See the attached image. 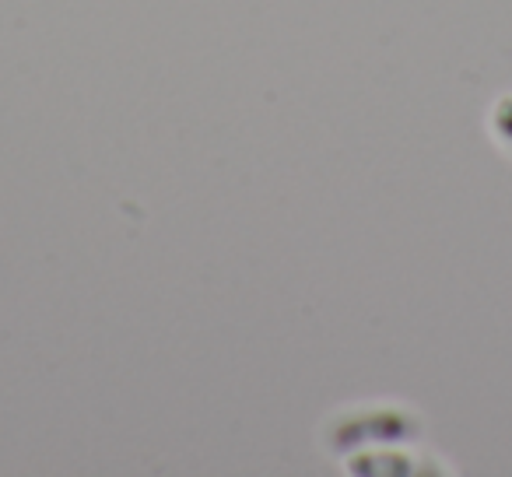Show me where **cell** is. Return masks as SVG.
<instances>
[{
    "label": "cell",
    "mask_w": 512,
    "mask_h": 477,
    "mask_svg": "<svg viewBox=\"0 0 512 477\" xmlns=\"http://www.w3.org/2000/svg\"><path fill=\"white\" fill-rule=\"evenodd\" d=\"M491 134L512 155V95H502L491 109Z\"/></svg>",
    "instance_id": "7a4b0ae2"
},
{
    "label": "cell",
    "mask_w": 512,
    "mask_h": 477,
    "mask_svg": "<svg viewBox=\"0 0 512 477\" xmlns=\"http://www.w3.org/2000/svg\"><path fill=\"white\" fill-rule=\"evenodd\" d=\"M418 432V418H411L407 411H393V407H372V411H358L341 418L337 435L330 446L334 449H351L365 439L393 442V439H411Z\"/></svg>",
    "instance_id": "6da1fadb"
}]
</instances>
